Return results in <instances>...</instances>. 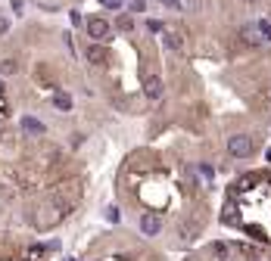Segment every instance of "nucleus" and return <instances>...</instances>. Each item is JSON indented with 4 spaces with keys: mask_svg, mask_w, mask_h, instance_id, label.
<instances>
[{
    "mask_svg": "<svg viewBox=\"0 0 271 261\" xmlns=\"http://www.w3.org/2000/svg\"><path fill=\"white\" fill-rule=\"evenodd\" d=\"M228 153L237 156V159H249V156H252V140H249L246 134H234V137L228 140Z\"/></svg>",
    "mask_w": 271,
    "mask_h": 261,
    "instance_id": "1",
    "label": "nucleus"
},
{
    "mask_svg": "<svg viewBox=\"0 0 271 261\" xmlns=\"http://www.w3.org/2000/svg\"><path fill=\"white\" fill-rule=\"evenodd\" d=\"M110 22H106V19H100V16H94V19H87V34L94 37V41H106V37H110Z\"/></svg>",
    "mask_w": 271,
    "mask_h": 261,
    "instance_id": "2",
    "label": "nucleus"
},
{
    "mask_svg": "<svg viewBox=\"0 0 271 261\" xmlns=\"http://www.w3.org/2000/svg\"><path fill=\"white\" fill-rule=\"evenodd\" d=\"M84 56H87V62H94V66H106V62H110V50H106L100 41L90 44V47L84 50Z\"/></svg>",
    "mask_w": 271,
    "mask_h": 261,
    "instance_id": "3",
    "label": "nucleus"
},
{
    "mask_svg": "<svg viewBox=\"0 0 271 261\" xmlns=\"http://www.w3.org/2000/svg\"><path fill=\"white\" fill-rule=\"evenodd\" d=\"M143 93H147L150 100H159L162 97V78H159V75H150V78L143 81Z\"/></svg>",
    "mask_w": 271,
    "mask_h": 261,
    "instance_id": "4",
    "label": "nucleus"
},
{
    "mask_svg": "<svg viewBox=\"0 0 271 261\" xmlns=\"http://www.w3.org/2000/svg\"><path fill=\"white\" fill-rule=\"evenodd\" d=\"M140 230L147 233V236H156V233L162 230V221H159L156 215H143V218H140Z\"/></svg>",
    "mask_w": 271,
    "mask_h": 261,
    "instance_id": "5",
    "label": "nucleus"
},
{
    "mask_svg": "<svg viewBox=\"0 0 271 261\" xmlns=\"http://www.w3.org/2000/svg\"><path fill=\"white\" fill-rule=\"evenodd\" d=\"M22 130H25L28 137H41V134H44L47 127H44V121H38V118H31V115H25V118H22Z\"/></svg>",
    "mask_w": 271,
    "mask_h": 261,
    "instance_id": "6",
    "label": "nucleus"
},
{
    "mask_svg": "<svg viewBox=\"0 0 271 261\" xmlns=\"http://www.w3.org/2000/svg\"><path fill=\"white\" fill-rule=\"evenodd\" d=\"M259 34H262V31H259V25H246V28L240 31V37H243L246 44H252V47H259V44L265 41V37H259Z\"/></svg>",
    "mask_w": 271,
    "mask_h": 261,
    "instance_id": "7",
    "label": "nucleus"
},
{
    "mask_svg": "<svg viewBox=\"0 0 271 261\" xmlns=\"http://www.w3.org/2000/svg\"><path fill=\"white\" fill-rule=\"evenodd\" d=\"M53 106L63 109V112H69L72 109V97H69V93H53Z\"/></svg>",
    "mask_w": 271,
    "mask_h": 261,
    "instance_id": "8",
    "label": "nucleus"
},
{
    "mask_svg": "<svg viewBox=\"0 0 271 261\" xmlns=\"http://www.w3.org/2000/svg\"><path fill=\"white\" fill-rule=\"evenodd\" d=\"M166 47L169 50H181V34L178 31H166Z\"/></svg>",
    "mask_w": 271,
    "mask_h": 261,
    "instance_id": "9",
    "label": "nucleus"
},
{
    "mask_svg": "<svg viewBox=\"0 0 271 261\" xmlns=\"http://www.w3.org/2000/svg\"><path fill=\"white\" fill-rule=\"evenodd\" d=\"M16 72H19V66H16L13 59H4V62H0V75H16Z\"/></svg>",
    "mask_w": 271,
    "mask_h": 261,
    "instance_id": "10",
    "label": "nucleus"
},
{
    "mask_svg": "<svg viewBox=\"0 0 271 261\" xmlns=\"http://www.w3.org/2000/svg\"><path fill=\"white\" fill-rule=\"evenodd\" d=\"M116 25H119V31H131V28H134V19H131V16H119Z\"/></svg>",
    "mask_w": 271,
    "mask_h": 261,
    "instance_id": "11",
    "label": "nucleus"
},
{
    "mask_svg": "<svg viewBox=\"0 0 271 261\" xmlns=\"http://www.w3.org/2000/svg\"><path fill=\"white\" fill-rule=\"evenodd\" d=\"M212 252H215V255H219L222 261H228V255H231V249L225 246V242H215V246H212Z\"/></svg>",
    "mask_w": 271,
    "mask_h": 261,
    "instance_id": "12",
    "label": "nucleus"
},
{
    "mask_svg": "<svg viewBox=\"0 0 271 261\" xmlns=\"http://www.w3.org/2000/svg\"><path fill=\"white\" fill-rule=\"evenodd\" d=\"M222 221H225V224H237L240 218H237V212H234V209H228V215H225Z\"/></svg>",
    "mask_w": 271,
    "mask_h": 261,
    "instance_id": "13",
    "label": "nucleus"
},
{
    "mask_svg": "<svg viewBox=\"0 0 271 261\" xmlns=\"http://www.w3.org/2000/svg\"><path fill=\"white\" fill-rule=\"evenodd\" d=\"M106 221L116 224V221H119V209H106Z\"/></svg>",
    "mask_w": 271,
    "mask_h": 261,
    "instance_id": "14",
    "label": "nucleus"
},
{
    "mask_svg": "<svg viewBox=\"0 0 271 261\" xmlns=\"http://www.w3.org/2000/svg\"><path fill=\"white\" fill-rule=\"evenodd\" d=\"M243 255H246V258H259V249H252V246H243Z\"/></svg>",
    "mask_w": 271,
    "mask_h": 261,
    "instance_id": "15",
    "label": "nucleus"
},
{
    "mask_svg": "<svg viewBox=\"0 0 271 261\" xmlns=\"http://www.w3.org/2000/svg\"><path fill=\"white\" fill-rule=\"evenodd\" d=\"M7 31H10V22H7V19H4V16H0V37H4Z\"/></svg>",
    "mask_w": 271,
    "mask_h": 261,
    "instance_id": "16",
    "label": "nucleus"
},
{
    "mask_svg": "<svg viewBox=\"0 0 271 261\" xmlns=\"http://www.w3.org/2000/svg\"><path fill=\"white\" fill-rule=\"evenodd\" d=\"M100 4H106V7H119V0H100Z\"/></svg>",
    "mask_w": 271,
    "mask_h": 261,
    "instance_id": "17",
    "label": "nucleus"
},
{
    "mask_svg": "<svg viewBox=\"0 0 271 261\" xmlns=\"http://www.w3.org/2000/svg\"><path fill=\"white\" fill-rule=\"evenodd\" d=\"M0 93H4V81H0Z\"/></svg>",
    "mask_w": 271,
    "mask_h": 261,
    "instance_id": "18",
    "label": "nucleus"
},
{
    "mask_svg": "<svg viewBox=\"0 0 271 261\" xmlns=\"http://www.w3.org/2000/svg\"><path fill=\"white\" fill-rule=\"evenodd\" d=\"M69 261H75V258H69Z\"/></svg>",
    "mask_w": 271,
    "mask_h": 261,
    "instance_id": "19",
    "label": "nucleus"
}]
</instances>
